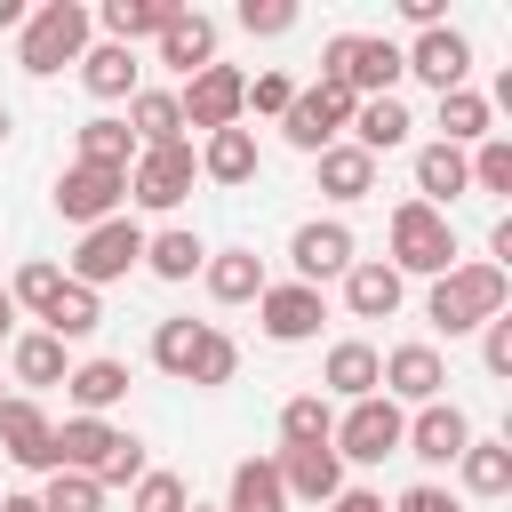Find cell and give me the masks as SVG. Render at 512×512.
Returning a JSON list of instances; mask_svg holds the SVG:
<instances>
[{
	"mask_svg": "<svg viewBox=\"0 0 512 512\" xmlns=\"http://www.w3.org/2000/svg\"><path fill=\"white\" fill-rule=\"evenodd\" d=\"M200 288H208L216 304H256V296H264V256H256V248H208Z\"/></svg>",
	"mask_w": 512,
	"mask_h": 512,
	"instance_id": "obj_23",
	"label": "cell"
},
{
	"mask_svg": "<svg viewBox=\"0 0 512 512\" xmlns=\"http://www.w3.org/2000/svg\"><path fill=\"white\" fill-rule=\"evenodd\" d=\"M176 8H184V0H104V8L88 16V24H104V40H120V48H136V40H160Z\"/></svg>",
	"mask_w": 512,
	"mask_h": 512,
	"instance_id": "obj_27",
	"label": "cell"
},
{
	"mask_svg": "<svg viewBox=\"0 0 512 512\" xmlns=\"http://www.w3.org/2000/svg\"><path fill=\"white\" fill-rule=\"evenodd\" d=\"M488 120H496V112H488V96H480V88H472V80H464V88H448V96H440V144H456V152H472V144H480V136H496V128H488Z\"/></svg>",
	"mask_w": 512,
	"mask_h": 512,
	"instance_id": "obj_33",
	"label": "cell"
},
{
	"mask_svg": "<svg viewBox=\"0 0 512 512\" xmlns=\"http://www.w3.org/2000/svg\"><path fill=\"white\" fill-rule=\"evenodd\" d=\"M232 376H240V344H232L224 328H208V336H200V360H192V376H184V384L216 392V384H232Z\"/></svg>",
	"mask_w": 512,
	"mask_h": 512,
	"instance_id": "obj_42",
	"label": "cell"
},
{
	"mask_svg": "<svg viewBox=\"0 0 512 512\" xmlns=\"http://www.w3.org/2000/svg\"><path fill=\"white\" fill-rule=\"evenodd\" d=\"M376 392H384L392 408H432V400L448 392V360H440L432 344H392V352H384Z\"/></svg>",
	"mask_w": 512,
	"mask_h": 512,
	"instance_id": "obj_14",
	"label": "cell"
},
{
	"mask_svg": "<svg viewBox=\"0 0 512 512\" xmlns=\"http://www.w3.org/2000/svg\"><path fill=\"white\" fill-rule=\"evenodd\" d=\"M88 40H96V24H88L80 0H40V8L24 16V32H16V64H24L32 80H56L64 64L88 56Z\"/></svg>",
	"mask_w": 512,
	"mask_h": 512,
	"instance_id": "obj_2",
	"label": "cell"
},
{
	"mask_svg": "<svg viewBox=\"0 0 512 512\" xmlns=\"http://www.w3.org/2000/svg\"><path fill=\"white\" fill-rule=\"evenodd\" d=\"M8 128H16V120H8V104H0V144H8Z\"/></svg>",
	"mask_w": 512,
	"mask_h": 512,
	"instance_id": "obj_55",
	"label": "cell"
},
{
	"mask_svg": "<svg viewBox=\"0 0 512 512\" xmlns=\"http://www.w3.org/2000/svg\"><path fill=\"white\" fill-rule=\"evenodd\" d=\"M456 480H464V496H504V488H512V448L472 432L464 456H456Z\"/></svg>",
	"mask_w": 512,
	"mask_h": 512,
	"instance_id": "obj_36",
	"label": "cell"
},
{
	"mask_svg": "<svg viewBox=\"0 0 512 512\" xmlns=\"http://www.w3.org/2000/svg\"><path fill=\"white\" fill-rule=\"evenodd\" d=\"M464 168H472V192H512V136H480Z\"/></svg>",
	"mask_w": 512,
	"mask_h": 512,
	"instance_id": "obj_40",
	"label": "cell"
},
{
	"mask_svg": "<svg viewBox=\"0 0 512 512\" xmlns=\"http://www.w3.org/2000/svg\"><path fill=\"white\" fill-rule=\"evenodd\" d=\"M400 296H408V280H400L384 256H360V264L344 272V312H352V320H392Z\"/></svg>",
	"mask_w": 512,
	"mask_h": 512,
	"instance_id": "obj_20",
	"label": "cell"
},
{
	"mask_svg": "<svg viewBox=\"0 0 512 512\" xmlns=\"http://www.w3.org/2000/svg\"><path fill=\"white\" fill-rule=\"evenodd\" d=\"M184 512H216V504H184Z\"/></svg>",
	"mask_w": 512,
	"mask_h": 512,
	"instance_id": "obj_56",
	"label": "cell"
},
{
	"mask_svg": "<svg viewBox=\"0 0 512 512\" xmlns=\"http://www.w3.org/2000/svg\"><path fill=\"white\" fill-rule=\"evenodd\" d=\"M400 72L448 96V88H464V72H472V40H464L456 24H440V32H416V40L400 48Z\"/></svg>",
	"mask_w": 512,
	"mask_h": 512,
	"instance_id": "obj_15",
	"label": "cell"
},
{
	"mask_svg": "<svg viewBox=\"0 0 512 512\" xmlns=\"http://www.w3.org/2000/svg\"><path fill=\"white\" fill-rule=\"evenodd\" d=\"M136 48H120V40H88V56H80V88L96 96V104H128L136 96Z\"/></svg>",
	"mask_w": 512,
	"mask_h": 512,
	"instance_id": "obj_21",
	"label": "cell"
},
{
	"mask_svg": "<svg viewBox=\"0 0 512 512\" xmlns=\"http://www.w3.org/2000/svg\"><path fill=\"white\" fill-rule=\"evenodd\" d=\"M0 456L24 464V472H56V416L32 392H8L0 400Z\"/></svg>",
	"mask_w": 512,
	"mask_h": 512,
	"instance_id": "obj_12",
	"label": "cell"
},
{
	"mask_svg": "<svg viewBox=\"0 0 512 512\" xmlns=\"http://www.w3.org/2000/svg\"><path fill=\"white\" fill-rule=\"evenodd\" d=\"M288 104H296V80H288V72H256V80H248V104H240V112H264V120H280Z\"/></svg>",
	"mask_w": 512,
	"mask_h": 512,
	"instance_id": "obj_47",
	"label": "cell"
},
{
	"mask_svg": "<svg viewBox=\"0 0 512 512\" xmlns=\"http://www.w3.org/2000/svg\"><path fill=\"white\" fill-rule=\"evenodd\" d=\"M80 168H120L128 176V160H136V136H128V120L120 112H96V120H80Z\"/></svg>",
	"mask_w": 512,
	"mask_h": 512,
	"instance_id": "obj_34",
	"label": "cell"
},
{
	"mask_svg": "<svg viewBox=\"0 0 512 512\" xmlns=\"http://www.w3.org/2000/svg\"><path fill=\"white\" fill-rule=\"evenodd\" d=\"M112 440H120L112 416H64L56 424V472H88L96 480V464L112 456Z\"/></svg>",
	"mask_w": 512,
	"mask_h": 512,
	"instance_id": "obj_25",
	"label": "cell"
},
{
	"mask_svg": "<svg viewBox=\"0 0 512 512\" xmlns=\"http://www.w3.org/2000/svg\"><path fill=\"white\" fill-rule=\"evenodd\" d=\"M152 56H160V64H176L184 80H192V72H208V64H216V16L176 8V16H168V32L152 40Z\"/></svg>",
	"mask_w": 512,
	"mask_h": 512,
	"instance_id": "obj_19",
	"label": "cell"
},
{
	"mask_svg": "<svg viewBox=\"0 0 512 512\" xmlns=\"http://www.w3.org/2000/svg\"><path fill=\"white\" fill-rule=\"evenodd\" d=\"M480 360H488V376H512V312H496L480 328Z\"/></svg>",
	"mask_w": 512,
	"mask_h": 512,
	"instance_id": "obj_49",
	"label": "cell"
},
{
	"mask_svg": "<svg viewBox=\"0 0 512 512\" xmlns=\"http://www.w3.org/2000/svg\"><path fill=\"white\" fill-rule=\"evenodd\" d=\"M464 440H472V416H464L456 400H432V408H416V416H408L400 456H416V464H456V456H464Z\"/></svg>",
	"mask_w": 512,
	"mask_h": 512,
	"instance_id": "obj_16",
	"label": "cell"
},
{
	"mask_svg": "<svg viewBox=\"0 0 512 512\" xmlns=\"http://www.w3.org/2000/svg\"><path fill=\"white\" fill-rule=\"evenodd\" d=\"M136 264H144V224L120 208V216H104V224L80 232V248L64 256V280H80V288H112V280H128Z\"/></svg>",
	"mask_w": 512,
	"mask_h": 512,
	"instance_id": "obj_5",
	"label": "cell"
},
{
	"mask_svg": "<svg viewBox=\"0 0 512 512\" xmlns=\"http://www.w3.org/2000/svg\"><path fill=\"white\" fill-rule=\"evenodd\" d=\"M120 208H128V176H120V168H80V160H72V168L56 176V216H64V224L88 232V224H104V216H120Z\"/></svg>",
	"mask_w": 512,
	"mask_h": 512,
	"instance_id": "obj_13",
	"label": "cell"
},
{
	"mask_svg": "<svg viewBox=\"0 0 512 512\" xmlns=\"http://www.w3.org/2000/svg\"><path fill=\"white\" fill-rule=\"evenodd\" d=\"M120 120H128L136 152H152V144H184V112H176V88H136Z\"/></svg>",
	"mask_w": 512,
	"mask_h": 512,
	"instance_id": "obj_28",
	"label": "cell"
},
{
	"mask_svg": "<svg viewBox=\"0 0 512 512\" xmlns=\"http://www.w3.org/2000/svg\"><path fill=\"white\" fill-rule=\"evenodd\" d=\"M384 512H464V496L440 488V480H416V488H400V504H384Z\"/></svg>",
	"mask_w": 512,
	"mask_h": 512,
	"instance_id": "obj_48",
	"label": "cell"
},
{
	"mask_svg": "<svg viewBox=\"0 0 512 512\" xmlns=\"http://www.w3.org/2000/svg\"><path fill=\"white\" fill-rule=\"evenodd\" d=\"M144 472H152V464H144V440H136V432H120V440H112V456L96 464V488L112 496V488H136Z\"/></svg>",
	"mask_w": 512,
	"mask_h": 512,
	"instance_id": "obj_45",
	"label": "cell"
},
{
	"mask_svg": "<svg viewBox=\"0 0 512 512\" xmlns=\"http://www.w3.org/2000/svg\"><path fill=\"white\" fill-rule=\"evenodd\" d=\"M320 512H384V496H376V488H344V496L320 504Z\"/></svg>",
	"mask_w": 512,
	"mask_h": 512,
	"instance_id": "obj_51",
	"label": "cell"
},
{
	"mask_svg": "<svg viewBox=\"0 0 512 512\" xmlns=\"http://www.w3.org/2000/svg\"><path fill=\"white\" fill-rule=\"evenodd\" d=\"M328 432H336V408L320 392L280 400V448H328Z\"/></svg>",
	"mask_w": 512,
	"mask_h": 512,
	"instance_id": "obj_39",
	"label": "cell"
},
{
	"mask_svg": "<svg viewBox=\"0 0 512 512\" xmlns=\"http://www.w3.org/2000/svg\"><path fill=\"white\" fill-rule=\"evenodd\" d=\"M0 512H40V496H0Z\"/></svg>",
	"mask_w": 512,
	"mask_h": 512,
	"instance_id": "obj_54",
	"label": "cell"
},
{
	"mask_svg": "<svg viewBox=\"0 0 512 512\" xmlns=\"http://www.w3.org/2000/svg\"><path fill=\"white\" fill-rule=\"evenodd\" d=\"M248 72L240 64H208V72H192L184 88H176V112H184V128H200V136H216V128H240L248 112Z\"/></svg>",
	"mask_w": 512,
	"mask_h": 512,
	"instance_id": "obj_7",
	"label": "cell"
},
{
	"mask_svg": "<svg viewBox=\"0 0 512 512\" xmlns=\"http://www.w3.org/2000/svg\"><path fill=\"white\" fill-rule=\"evenodd\" d=\"M232 24H240L248 40H280V32H296V0H240Z\"/></svg>",
	"mask_w": 512,
	"mask_h": 512,
	"instance_id": "obj_44",
	"label": "cell"
},
{
	"mask_svg": "<svg viewBox=\"0 0 512 512\" xmlns=\"http://www.w3.org/2000/svg\"><path fill=\"white\" fill-rule=\"evenodd\" d=\"M0 400H8V392H0Z\"/></svg>",
	"mask_w": 512,
	"mask_h": 512,
	"instance_id": "obj_57",
	"label": "cell"
},
{
	"mask_svg": "<svg viewBox=\"0 0 512 512\" xmlns=\"http://www.w3.org/2000/svg\"><path fill=\"white\" fill-rule=\"evenodd\" d=\"M200 176L208 184H256V136L248 128H216V136H200Z\"/></svg>",
	"mask_w": 512,
	"mask_h": 512,
	"instance_id": "obj_30",
	"label": "cell"
},
{
	"mask_svg": "<svg viewBox=\"0 0 512 512\" xmlns=\"http://www.w3.org/2000/svg\"><path fill=\"white\" fill-rule=\"evenodd\" d=\"M464 192H472L464 152H456V144H440V136H432V144H416V200L448 216V200H464Z\"/></svg>",
	"mask_w": 512,
	"mask_h": 512,
	"instance_id": "obj_22",
	"label": "cell"
},
{
	"mask_svg": "<svg viewBox=\"0 0 512 512\" xmlns=\"http://www.w3.org/2000/svg\"><path fill=\"white\" fill-rule=\"evenodd\" d=\"M64 400H72V416H112L128 400V360H72Z\"/></svg>",
	"mask_w": 512,
	"mask_h": 512,
	"instance_id": "obj_24",
	"label": "cell"
},
{
	"mask_svg": "<svg viewBox=\"0 0 512 512\" xmlns=\"http://www.w3.org/2000/svg\"><path fill=\"white\" fill-rule=\"evenodd\" d=\"M320 320H328V296H320V288H304V280H264V296H256V328H264L272 344H312Z\"/></svg>",
	"mask_w": 512,
	"mask_h": 512,
	"instance_id": "obj_11",
	"label": "cell"
},
{
	"mask_svg": "<svg viewBox=\"0 0 512 512\" xmlns=\"http://www.w3.org/2000/svg\"><path fill=\"white\" fill-rule=\"evenodd\" d=\"M400 16H408L416 32H440V24H448V16H440V0H400Z\"/></svg>",
	"mask_w": 512,
	"mask_h": 512,
	"instance_id": "obj_50",
	"label": "cell"
},
{
	"mask_svg": "<svg viewBox=\"0 0 512 512\" xmlns=\"http://www.w3.org/2000/svg\"><path fill=\"white\" fill-rule=\"evenodd\" d=\"M504 304H512V272H496V264L480 256V264H448V272L432 280L424 320H432L440 336H472V328H488Z\"/></svg>",
	"mask_w": 512,
	"mask_h": 512,
	"instance_id": "obj_1",
	"label": "cell"
},
{
	"mask_svg": "<svg viewBox=\"0 0 512 512\" xmlns=\"http://www.w3.org/2000/svg\"><path fill=\"white\" fill-rule=\"evenodd\" d=\"M24 16H32L24 0H0V32H24Z\"/></svg>",
	"mask_w": 512,
	"mask_h": 512,
	"instance_id": "obj_52",
	"label": "cell"
},
{
	"mask_svg": "<svg viewBox=\"0 0 512 512\" xmlns=\"http://www.w3.org/2000/svg\"><path fill=\"white\" fill-rule=\"evenodd\" d=\"M8 368H16V384L48 392V384H64V376H72V352H64L48 328H32V336H8Z\"/></svg>",
	"mask_w": 512,
	"mask_h": 512,
	"instance_id": "obj_31",
	"label": "cell"
},
{
	"mask_svg": "<svg viewBox=\"0 0 512 512\" xmlns=\"http://www.w3.org/2000/svg\"><path fill=\"white\" fill-rule=\"evenodd\" d=\"M320 80L344 88L352 104L392 96V80H400V40H384V32H328V40H320Z\"/></svg>",
	"mask_w": 512,
	"mask_h": 512,
	"instance_id": "obj_3",
	"label": "cell"
},
{
	"mask_svg": "<svg viewBox=\"0 0 512 512\" xmlns=\"http://www.w3.org/2000/svg\"><path fill=\"white\" fill-rule=\"evenodd\" d=\"M8 328H16V304H8V280H0V344H8Z\"/></svg>",
	"mask_w": 512,
	"mask_h": 512,
	"instance_id": "obj_53",
	"label": "cell"
},
{
	"mask_svg": "<svg viewBox=\"0 0 512 512\" xmlns=\"http://www.w3.org/2000/svg\"><path fill=\"white\" fill-rule=\"evenodd\" d=\"M192 184H200L192 144H152V152H136V160H128V200H136V208H152V216L184 208V192H192Z\"/></svg>",
	"mask_w": 512,
	"mask_h": 512,
	"instance_id": "obj_9",
	"label": "cell"
},
{
	"mask_svg": "<svg viewBox=\"0 0 512 512\" xmlns=\"http://www.w3.org/2000/svg\"><path fill=\"white\" fill-rule=\"evenodd\" d=\"M64 288V264H48V256H32V264H16V280H8V304L16 312H48V296Z\"/></svg>",
	"mask_w": 512,
	"mask_h": 512,
	"instance_id": "obj_41",
	"label": "cell"
},
{
	"mask_svg": "<svg viewBox=\"0 0 512 512\" xmlns=\"http://www.w3.org/2000/svg\"><path fill=\"white\" fill-rule=\"evenodd\" d=\"M400 432H408V408H392L384 392H368V400H352L336 416L328 448H336V464H384V456H400Z\"/></svg>",
	"mask_w": 512,
	"mask_h": 512,
	"instance_id": "obj_6",
	"label": "cell"
},
{
	"mask_svg": "<svg viewBox=\"0 0 512 512\" xmlns=\"http://www.w3.org/2000/svg\"><path fill=\"white\" fill-rule=\"evenodd\" d=\"M288 264H296V280H304V288H320V280H344V272L360 264V240H352V224H336V216H312V224H296V240H288Z\"/></svg>",
	"mask_w": 512,
	"mask_h": 512,
	"instance_id": "obj_10",
	"label": "cell"
},
{
	"mask_svg": "<svg viewBox=\"0 0 512 512\" xmlns=\"http://www.w3.org/2000/svg\"><path fill=\"white\" fill-rule=\"evenodd\" d=\"M408 104L400 96H368V104H352V144L368 152V160H384V152H400L408 144Z\"/></svg>",
	"mask_w": 512,
	"mask_h": 512,
	"instance_id": "obj_29",
	"label": "cell"
},
{
	"mask_svg": "<svg viewBox=\"0 0 512 512\" xmlns=\"http://www.w3.org/2000/svg\"><path fill=\"white\" fill-rule=\"evenodd\" d=\"M200 264H208V240H200V232H184V224L144 232V272H152V280H192Z\"/></svg>",
	"mask_w": 512,
	"mask_h": 512,
	"instance_id": "obj_32",
	"label": "cell"
},
{
	"mask_svg": "<svg viewBox=\"0 0 512 512\" xmlns=\"http://www.w3.org/2000/svg\"><path fill=\"white\" fill-rule=\"evenodd\" d=\"M40 320H48V336H56V344H80V336H96V328H104V304H96V288L64 280V288L48 296V312H40Z\"/></svg>",
	"mask_w": 512,
	"mask_h": 512,
	"instance_id": "obj_35",
	"label": "cell"
},
{
	"mask_svg": "<svg viewBox=\"0 0 512 512\" xmlns=\"http://www.w3.org/2000/svg\"><path fill=\"white\" fill-rule=\"evenodd\" d=\"M192 504V488L176 480V472H144L136 488H128V512H184Z\"/></svg>",
	"mask_w": 512,
	"mask_h": 512,
	"instance_id": "obj_46",
	"label": "cell"
},
{
	"mask_svg": "<svg viewBox=\"0 0 512 512\" xmlns=\"http://www.w3.org/2000/svg\"><path fill=\"white\" fill-rule=\"evenodd\" d=\"M40 512H104V488H96L88 472H48Z\"/></svg>",
	"mask_w": 512,
	"mask_h": 512,
	"instance_id": "obj_43",
	"label": "cell"
},
{
	"mask_svg": "<svg viewBox=\"0 0 512 512\" xmlns=\"http://www.w3.org/2000/svg\"><path fill=\"white\" fill-rule=\"evenodd\" d=\"M320 192H328V200H368V192H376V160H368L360 144H328V152H320Z\"/></svg>",
	"mask_w": 512,
	"mask_h": 512,
	"instance_id": "obj_37",
	"label": "cell"
},
{
	"mask_svg": "<svg viewBox=\"0 0 512 512\" xmlns=\"http://www.w3.org/2000/svg\"><path fill=\"white\" fill-rule=\"evenodd\" d=\"M400 280L416 272V280H440L448 264H456V224L440 216V208H424V200H400L392 208V256H384Z\"/></svg>",
	"mask_w": 512,
	"mask_h": 512,
	"instance_id": "obj_4",
	"label": "cell"
},
{
	"mask_svg": "<svg viewBox=\"0 0 512 512\" xmlns=\"http://www.w3.org/2000/svg\"><path fill=\"white\" fill-rule=\"evenodd\" d=\"M344 128H352V96H344V88H328V80L296 88V104L280 112V136H288L304 160H320L328 144H344Z\"/></svg>",
	"mask_w": 512,
	"mask_h": 512,
	"instance_id": "obj_8",
	"label": "cell"
},
{
	"mask_svg": "<svg viewBox=\"0 0 512 512\" xmlns=\"http://www.w3.org/2000/svg\"><path fill=\"white\" fill-rule=\"evenodd\" d=\"M200 336H208V320H192V312L160 320V328H152V368L184 384V376H192V360H200Z\"/></svg>",
	"mask_w": 512,
	"mask_h": 512,
	"instance_id": "obj_38",
	"label": "cell"
},
{
	"mask_svg": "<svg viewBox=\"0 0 512 512\" xmlns=\"http://www.w3.org/2000/svg\"><path fill=\"white\" fill-rule=\"evenodd\" d=\"M376 376H384V352L368 344V336H344V344H328V360H320V400H368L376 392Z\"/></svg>",
	"mask_w": 512,
	"mask_h": 512,
	"instance_id": "obj_17",
	"label": "cell"
},
{
	"mask_svg": "<svg viewBox=\"0 0 512 512\" xmlns=\"http://www.w3.org/2000/svg\"><path fill=\"white\" fill-rule=\"evenodd\" d=\"M272 464H280L288 504H336V496H344V464H336V448H280Z\"/></svg>",
	"mask_w": 512,
	"mask_h": 512,
	"instance_id": "obj_18",
	"label": "cell"
},
{
	"mask_svg": "<svg viewBox=\"0 0 512 512\" xmlns=\"http://www.w3.org/2000/svg\"><path fill=\"white\" fill-rule=\"evenodd\" d=\"M216 512H288L280 464H272V456H240L232 480H224V504H216Z\"/></svg>",
	"mask_w": 512,
	"mask_h": 512,
	"instance_id": "obj_26",
	"label": "cell"
}]
</instances>
